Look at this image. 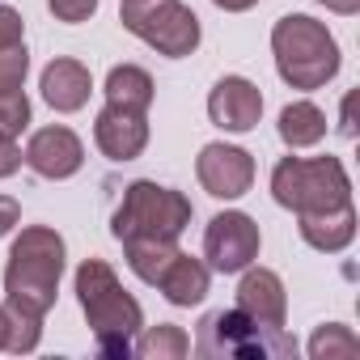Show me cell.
Listing matches in <instances>:
<instances>
[{"mask_svg":"<svg viewBox=\"0 0 360 360\" xmlns=\"http://www.w3.org/2000/svg\"><path fill=\"white\" fill-rule=\"evenodd\" d=\"M77 301H81V314H85L89 330H94L98 352L115 356V360H127L131 339L144 326V309L119 284V276H115V267L106 259H85L77 267Z\"/></svg>","mask_w":360,"mask_h":360,"instance_id":"1","label":"cell"},{"mask_svg":"<svg viewBox=\"0 0 360 360\" xmlns=\"http://www.w3.org/2000/svg\"><path fill=\"white\" fill-rule=\"evenodd\" d=\"M271 56L288 89H322L326 81H335L343 64L335 34L326 30V22L309 13H288L271 26Z\"/></svg>","mask_w":360,"mask_h":360,"instance_id":"2","label":"cell"},{"mask_svg":"<svg viewBox=\"0 0 360 360\" xmlns=\"http://www.w3.org/2000/svg\"><path fill=\"white\" fill-rule=\"evenodd\" d=\"M64 238L47 225H26L13 246H9V263H5V297L26 301L34 309H51L56 292H60V276H64Z\"/></svg>","mask_w":360,"mask_h":360,"instance_id":"3","label":"cell"},{"mask_svg":"<svg viewBox=\"0 0 360 360\" xmlns=\"http://www.w3.org/2000/svg\"><path fill=\"white\" fill-rule=\"evenodd\" d=\"M195 356L204 360H292L297 339L284 326H267L233 309H212L195 330Z\"/></svg>","mask_w":360,"mask_h":360,"instance_id":"4","label":"cell"},{"mask_svg":"<svg viewBox=\"0 0 360 360\" xmlns=\"http://www.w3.org/2000/svg\"><path fill=\"white\" fill-rule=\"evenodd\" d=\"M271 200L297 217L352 204V183L339 157H284L271 169Z\"/></svg>","mask_w":360,"mask_h":360,"instance_id":"5","label":"cell"},{"mask_svg":"<svg viewBox=\"0 0 360 360\" xmlns=\"http://www.w3.org/2000/svg\"><path fill=\"white\" fill-rule=\"evenodd\" d=\"M195 208L183 191L174 187H161L153 178H136V183L123 187V200L110 217V233L119 242H131V238H165V242H178L183 229L191 225Z\"/></svg>","mask_w":360,"mask_h":360,"instance_id":"6","label":"cell"},{"mask_svg":"<svg viewBox=\"0 0 360 360\" xmlns=\"http://www.w3.org/2000/svg\"><path fill=\"white\" fill-rule=\"evenodd\" d=\"M119 22H123L127 34H136L140 43H148L165 60L195 56V47L204 39L200 18L183 5V0H123Z\"/></svg>","mask_w":360,"mask_h":360,"instance_id":"7","label":"cell"},{"mask_svg":"<svg viewBox=\"0 0 360 360\" xmlns=\"http://www.w3.org/2000/svg\"><path fill=\"white\" fill-rule=\"evenodd\" d=\"M259 246H263L259 225H255V217H246V212H221V217H212L208 229H204V259H208V267L221 271V276L246 271V267L259 259Z\"/></svg>","mask_w":360,"mask_h":360,"instance_id":"8","label":"cell"},{"mask_svg":"<svg viewBox=\"0 0 360 360\" xmlns=\"http://www.w3.org/2000/svg\"><path fill=\"white\" fill-rule=\"evenodd\" d=\"M195 178L212 200H242L255 187V157L238 144H204L195 157Z\"/></svg>","mask_w":360,"mask_h":360,"instance_id":"9","label":"cell"},{"mask_svg":"<svg viewBox=\"0 0 360 360\" xmlns=\"http://www.w3.org/2000/svg\"><path fill=\"white\" fill-rule=\"evenodd\" d=\"M22 161L39 174V178H51V183H60V178H72L81 165H85V144L72 127L64 123H51V127H39L22 153Z\"/></svg>","mask_w":360,"mask_h":360,"instance_id":"10","label":"cell"},{"mask_svg":"<svg viewBox=\"0 0 360 360\" xmlns=\"http://www.w3.org/2000/svg\"><path fill=\"white\" fill-rule=\"evenodd\" d=\"M208 119L221 131H255L263 119V94L246 77H221L208 94Z\"/></svg>","mask_w":360,"mask_h":360,"instance_id":"11","label":"cell"},{"mask_svg":"<svg viewBox=\"0 0 360 360\" xmlns=\"http://www.w3.org/2000/svg\"><path fill=\"white\" fill-rule=\"evenodd\" d=\"M94 144L102 148V157L110 161H136L148 144V119L144 110H127L106 102L94 119Z\"/></svg>","mask_w":360,"mask_h":360,"instance_id":"12","label":"cell"},{"mask_svg":"<svg viewBox=\"0 0 360 360\" xmlns=\"http://www.w3.org/2000/svg\"><path fill=\"white\" fill-rule=\"evenodd\" d=\"M39 89H43V102H47L51 110L77 115V110L89 102V94H94V77H89V68H85L81 60L60 56V60H51V64L43 68Z\"/></svg>","mask_w":360,"mask_h":360,"instance_id":"13","label":"cell"},{"mask_svg":"<svg viewBox=\"0 0 360 360\" xmlns=\"http://www.w3.org/2000/svg\"><path fill=\"white\" fill-rule=\"evenodd\" d=\"M238 309L255 322H267V326H284V314H288V292H284V280L267 267H246L242 271V284H238Z\"/></svg>","mask_w":360,"mask_h":360,"instance_id":"14","label":"cell"},{"mask_svg":"<svg viewBox=\"0 0 360 360\" xmlns=\"http://www.w3.org/2000/svg\"><path fill=\"white\" fill-rule=\"evenodd\" d=\"M208 284H212V267H208L204 259H195V255H183V250L174 255V263H169V267L161 271V280H157L161 297H165L169 305H183V309L200 305V301L208 297Z\"/></svg>","mask_w":360,"mask_h":360,"instance_id":"15","label":"cell"},{"mask_svg":"<svg viewBox=\"0 0 360 360\" xmlns=\"http://www.w3.org/2000/svg\"><path fill=\"white\" fill-rule=\"evenodd\" d=\"M301 225V238H305V246H314V250H322V255H339V250H347L352 246V238H356V208L352 204H343V208H330V212H305V217H297Z\"/></svg>","mask_w":360,"mask_h":360,"instance_id":"16","label":"cell"},{"mask_svg":"<svg viewBox=\"0 0 360 360\" xmlns=\"http://www.w3.org/2000/svg\"><path fill=\"white\" fill-rule=\"evenodd\" d=\"M102 94H106V102H115V106H127V110H144V115H148L157 85H153V77H148L140 64H115V68L106 72Z\"/></svg>","mask_w":360,"mask_h":360,"instance_id":"17","label":"cell"},{"mask_svg":"<svg viewBox=\"0 0 360 360\" xmlns=\"http://www.w3.org/2000/svg\"><path fill=\"white\" fill-rule=\"evenodd\" d=\"M280 140L288 144V148H314V144H322L326 140V115L314 106V102H288L284 110H280Z\"/></svg>","mask_w":360,"mask_h":360,"instance_id":"18","label":"cell"},{"mask_svg":"<svg viewBox=\"0 0 360 360\" xmlns=\"http://www.w3.org/2000/svg\"><path fill=\"white\" fill-rule=\"evenodd\" d=\"M131 356H140V360H183V356H191V339H187L183 326H169V322L140 326L136 339H131Z\"/></svg>","mask_w":360,"mask_h":360,"instance_id":"19","label":"cell"},{"mask_svg":"<svg viewBox=\"0 0 360 360\" xmlns=\"http://www.w3.org/2000/svg\"><path fill=\"white\" fill-rule=\"evenodd\" d=\"M123 255H127L131 276L157 288L161 271H165V267L174 263V255H178V242H165V238H131V242H123Z\"/></svg>","mask_w":360,"mask_h":360,"instance_id":"20","label":"cell"},{"mask_svg":"<svg viewBox=\"0 0 360 360\" xmlns=\"http://www.w3.org/2000/svg\"><path fill=\"white\" fill-rule=\"evenodd\" d=\"M5 322H9V339H5V352H18V356H26V352H34L39 347V339H43V309H34V305H26V301H13V297H5Z\"/></svg>","mask_w":360,"mask_h":360,"instance_id":"21","label":"cell"},{"mask_svg":"<svg viewBox=\"0 0 360 360\" xmlns=\"http://www.w3.org/2000/svg\"><path fill=\"white\" fill-rule=\"evenodd\" d=\"M356 352H360V339L343 322H326L309 339V356L314 360H339V356H356Z\"/></svg>","mask_w":360,"mask_h":360,"instance_id":"22","label":"cell"},{"mask_svg":"<svg viewBox=\"0 0 360 360\" xmlns=\"http://www.w3.org/2000/svg\"><path fill=\"white\" fill-rule=\"evenodd\" d=\"M30 127V98L22 89H9V94H0V136H22Z\"/></svg>","mask_w":360,"mask_h":360,"instance_id":"23","label":"cell"},{"mask_svg":"<svg viewBox=\"0 0 360 360\" xmlns=\"http://www.w3.org/2000/svg\"><path fill=\"white\" fill-rule=\"evenodd\" d=\"M26 72H30L26 43H18V47H5V51H0V94L22 89V85H26Z\"/></svg>","mask_w":360,"mask_h":360,"instance_id":"24","label":"cell"},{"mask_svg":"<svg viewBox=\"0 0 360 360\" xmlns=\"http://www.w3.org/2000/svg\"><path fill=\"white\" fill-rule=\"evenodd\" d=\"M47 9L56 13V22H68V26H81L98 13V0H47Z\"/></svg>","mask_w":360,"mask_h":360,"instance_id":"25","label":"cell"},{"mask_svg":"<svg viewBox=\"0 0 360 360\" xmlns=\"http://www.w3.org/2000/svg\"><path fill=\"white\" fill-rule=\"evenodd\" d=\"M22 34H26L22 13H18V9H9V5H0V51H5V47H18V43H22Z\"/></svg>","mask_w":360,"mask_h":360,"instance_id":"26","label":"cell"},{"mask_svg":"<svg viewBox=\"0 0 360 360\" xmlns=\"http://www.w3.org/2000/svg\"><path fill=\"white\" fill-rule=\"evenodd\" d=\"M22 169V148L13 136H0V178H13Z\"/></svg>","mask_w":360,"mask_h":360,"instance_id":"27","label":"cell"},{"mask_svg":"<svg viewBox=\"0 0 360 360\" xmlns=\"http://www.w3.org/2000/svg\"><path fill=\"white\" fill-rule=\"evenodd\" d=\"M18 221H22V204H18L13 195H0V238L13 233V229H18Z\"/></svg>","mask_w":360,"mask_h":360,"instance_id":"28","label":"cell"},{"mask_svg":"<svg viewBox=\"0 0 360 360\" xmlns=\"http://www.w3.org/2000/svg\"><path fill=\"white\" fill-rule=\"evenodd\" d=\"M318 5H326V9H330V13H339V18L360 13V0H318Z\"/></svg>","mask_w":360,"mask_h":360,"instance_id":"29","label":"cell"},{"mask_svg":"<svg viewBox=\"0 0 360 360\" xmlns=\"http://www.w3.org/2000/svg\"><path fill=\"white\" fill-rule=\"evenodd\" d=\"M339 131H343V136H347V140H352V136H356V123H352V94H347V98H343V115H339Z\"/></svg>","mask_w":360,"mask_h":360,"instance_id":"30","label":"cell"},{"mask_svg":"<svg viewBox=\"0 0 360 360\" xmlns=\"http://www.w3.org/2000/svg\"><path fill=\"white\" fill-rule=\"evenodd\" d=\"M217 9H225V13H246V9H255L259 0H212Z\"/></svg>","mask_w":360,"mask_h":360,"instance_id":"31","label":"cell"},{"mask_svg":"<svg viewBox=\"0 0 360 360\" xmlns=\"http://www.w3.org/2000/svg\"><path fill=\"white\" fill-rule=\"evenodd\" d=\"M5 339H9V322H5V309H0V352H5Z\"/></svg>","mask_w":360,"mask_h":360,"instance_id":"32","label":"cell"}]
</instances>
